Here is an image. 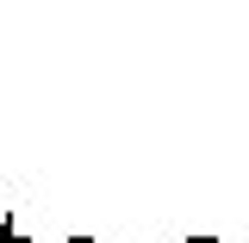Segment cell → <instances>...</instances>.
<instances>
[{"instance_id": "obj_1", "label": "cell", "mask_w": 249, "mask_h": 243, "mask_svg": "<svg viewBox=\"0 0 249 243\" xmlns=\"http://www.w3.org/2000/svg\"><path fill=\"white\" fill-rule=\"evenodd\" d=\"M0 243H31V231H25V218H19V212L0 218Z\"/></svg>"}, {"instance_id": "obj_2", "label": "cell", "mask_w": 249, "mask_h": 243, "mask_svg": "<svg viewBox=\"0 0 249 243\" xmlns=\"http://www.w3.org/2000/svg\"><path fill=\"white\" fill-rule=\"evenodd\" d=\"M187 243H224V237H187Z\"/></svg>"}, {"instance_id": "obj_3", "label": "cell", "mask_w": 249, "mask_h": 243, "mask_svg": "<svg viewBox=\"0 0 249 243\" xmlns=\"http://www.w3.org/2000/svg\"><path fill=\"white\" fill-rule=\"evenodd\" d=\"M62 243H100V237H62Z\"/></svg>"}]
</instances>
